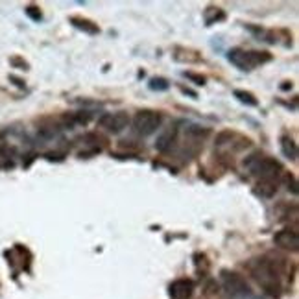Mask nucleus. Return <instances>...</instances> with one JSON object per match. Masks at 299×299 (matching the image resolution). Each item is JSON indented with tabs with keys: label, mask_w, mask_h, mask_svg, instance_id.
Segmentation results:
<instances>
[{
	"label": "nucleus",
	"mask_w": 299,
	"mask_h": 299,
	"mask_svg": "<svg viewBox=\"0 0 299 299\" xmlns=\"http://www.w3.org/2000/svg\"><path fill=\"white\" fill-rule=\"evenodd\" d=\"M229 61L238 67L240 70H251V68L268 63L272 59V55L266 52H257V50H242V48H231L229 50Z\"/></svg>",
	"instance_id": "obj_3"
},
{
	"label": "nucleus",
	"mask_w": 299,
	"mask_h": 299,
	"mask_svg": "<svg viewBox=\"0 0 299 299\" xmlns=\"http://www.w3.org/2000/svg\"><path fill=\"white\" fill-rule=\"evenodd\" d=\"M161 124H163L161 113L151 111V109L139 111V113L133 116V131L141 137H148L151 135V133H155L157 129L161 128Z\"/></svg>",
	"instance_id": "obj_4"
},
{
	"label": "nucleus",
	"mask_w": 299,
	"mask_h": 299,
	"mask_svg": "<svg viewBox=\"0 0 299 299\" xmlns=\"http://www.w3.org/2000/svg\"><path fill=\"white\" fill-rule=\"evenodd\" d=\"M174 139H176V129H168V131H164L163 135L157 139L155 148L159 150V151H166V150L172 146Z\"/></svg>",
	"instance_id": "obj_12"
},
{
	"label": "nucleus",
	"mask_w": 299,
	"mask_h": 299,
	"mask_svg": "<svg viewBox=\"0 0 299 299\" xmlns=\"http://www.w3.org/2000/svg\"><path fill=\"white\" fill-rule=\"evenodd\" d=\"M273 242L283 248V249H288V251H298V233L296 231H290V229H281V231L275 233L273 237Z\"/></svg>",
	"instance_id": "obj_7"
},
{
	"label": "nucleus",
	"mask_w": 299,
	"mask_h": 299,
	"mask_svg": "<svg viewBox=\"0 0 299 299\" xmlns=\"http://www.w3.org/2000/svg\"><path fill=\"white\" fill-rule=\"evenodd\" d=\"M26 13H28V17H32L34 21H41V11H39V7L37 6H30V7H26Z\"/></svg>",
	"instance_id": "obj_16"
},
{
	"label": "nucleus",
	"mask_w": 299,
	"mask_h": 299,
	"mask_svg": "<svg viewBox=\"0 0 299 299\" xmlns=\"http://www.w3.org/2000/svg\"><path fill=\"white\" fill-rule=\"evenodd\" d=\"M244 166H248V170L251 172L253 176H257L258 179H262V181H272L283 172L281 163L272 159V157L264 155V153H255V155L246 161Z\"/></svg>",
	"instance_id": "obj_2"
},
{
	"label": "nucleus",
	"mask_w": 299,
	"mask_h": 299,
	"mask_svg": "<svg viewBox=\"0 0 299 299\" xmlns=\"http://www.w3.org/2000/svg\"><path fill=\"white\" fill-rule=\"evenodd\" d=\"M98 124L103 129H107L111 133H120L122 129L128 128L129 124V115L124 111H116V113H105L103 116H100Z\"/></svg>",
	"instance_id": "obj_6"
},
{
	"label": "nucleus",
	"mask_w": 299,
	"mask_h": 299,
	"mask_svg": "<svg viewBox=\"0 0 299 299\" xmlns=\"http://www.w3.org/2000/svg\"><path fill=\"white\" fill-rule=\"evenodd\" d=\"M222 283H224V288L229 299H253L251 290L240 273L224 272L222 273Z\"/></svg>",
	"instance_id": "obj_5"
},
{
	"label": "nucleus",
	"mask_w": 299,
	"mask_h": 299,
	"mask_svg": "<svg viewBox=\"0 0 299 299\" xmlns=\"http://www.w3.org/2000/svg\"><path fill=\"white\" fill-rule=\"evenodd\" d=\"M174 59L176 61H187V63H196L201 59V55L198 54L196 50H191V48H181L177 47L176 52H174Z\"/></svg>",
	"instance_id": "obj_9"
},
{
	"label": "nucleus",
	"mask_w": 299,
	"mask_h": 299,
	"mask_svg": "<svg viewBox=\"0 0 299 299\" xmlns=\"http://www.w3.org/2000/svg\"><path fill=\"white\" fill-rule=\"evenodd\" d=\"M281 150L288 159H292V161L298 159V144L292 137H281Z\"/></svg>",
	"instance_id": "obj_11"
},
{
	"label": "nucleus",
	"mask_w": 299,
	"mask_h": 299,
	"mask_svg": "<svg viewBox=\"0 0 299 299\" xmlns=\"http://www.w3.org/2000/svg\"><path fill=\"white\" fill-rule=\"evenodd\" d=\"M235 96H237L240 102L248 103V105H257V98H255L251 93H248V91H240V89H237V91H235Z\"/></svg>",
	"instance_id": "obj_14"
},
{
	"label": "nucleus",
	"mask_w": 299,
	"mask_h": 299,
	"mask_svg": "<svg viewBox=\"0 0 299 299\" xmlns=\"http://www.w3.org/2000/svg\"><path fill=\"white\" fill-rule=\"evenodd\" d=\"M225 19V13L220 9V7H214V6H209L205 9V21L207 24H212V22H218V21H224Z\"/></svg>",
	"instance_id": "obj_13"
},
{
	"label": "nucleus",
	"mask_w": 299,
	"mask_h": 299,
	"mask_svg": "<svg viewBox=\"0 0 299 299\" xmlns=\"http://www.w3.org/2000/svg\"><path fill=\"white\" fill-rule=\"evenodd\" d=\"M150 89H151V91H166V89H168V82H166L164 78H153V80L150 82Z\"/></svg>",
	"instance_id": "obj_15"
},
{
	"label": "nucleus",
	"mask_w": 299,
	"mask_h": 299,
	"mask_svg": "<svg viewBox=\"0 0 299 299\" xmlns=\"http://www.w3.org/2000/svg\"><path fill=\"white\" fill-rule=\"evenodd\" d=\"M192 292H194V285L189 279H177L170 286V296L174 299H191Z\"/></svg>",
	"instance_id": "obj_8"
},
{
	"label": "nucleus",
	"mask_w": 299,
	"mask_h": 299,
	"mask_svg": "<svg viewBox=\"0 0 299 299\" xmlns=\"http://www.w3.org/2000/svg\"><path fill=\"white\" fill-rule=\"evenodd\" d=\"M70 22H72V26L80 28V30H83V32H85V34H89V35L100 34V28L96 26L93 21H89V19H82V17H70Z\"/></svg>",
	"instance_id": "obj_10"
},
{
	"label": "nucleus",
	"mask_w": 299,
	"mask_h": 299,
	"mask_svg": "<svg viewBox=\"0 0 299 299\" xmlns=\"http://www.w3.org/2000/svg\"><path fill=\"white\" fill-rule=\"evenodd\" d=\"M185 76L189 78V80H194V83H198V85H203L205 83V78L199 74H192V72H185Z\"/></svg>",
	"instance_id": "obj_17"
},
{
	"label": "nucleus",
	"mask_w": 299,
	"mask_h": 299,
	"mask_svg": "<svg viewBox=\"0 0 299 299\" xmlns=\"http://www.w3.org/2000/svg\"><path fill=\"white\" fill-rule=\"evenodd\" d=\"M251 275L257 279L258 285H262L266 292H270L272 296H279L281 290V283H279L277 268L270 258H257L249 264Z\"/></svg>",
	"instance_id": "obj_1"
}]
</instances>
